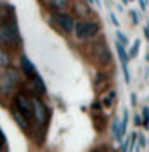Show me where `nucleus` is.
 <instances>
[{"mask_svg":"<svg viewBox=\"0 0 149 152\" xmlns=\"http://www.w3.org/2000/svg\"><path fill=\"white\" fill-rule=\"evenodd\" d=\"M75 12H77L79 16H83V18H86L88 12H89V9H88V5H86V4L77 2V4H75Z\"/></svg>","mask_w":149,"mask_h":152,"instance_id":"nucleus-15","label":"nucleus"},{"mask_svg":"<svg viewBox=\"0 0 149 152\" xmlns=\"http://www.w3.org/2000/svg\"><path fill=\"white\" fill-rule=\"evenodd\" d=\"M111 21H112V23H114L116 26H119V21L116 19V16H114V14H111Z\"/></svg>","mask_w":149,"mask_h":152,"instance_id":"nucleus-24","label":"nucleus"},{"mask_svg":"<svg viewBox=\"0 0 149 152\" xmlns=\"http://www.w3.org/2000/svg\"><path fill=\"white\" fill-rule=\"evenodd\" d=\"M53 19H55V23H56L63 31H74L75 21L70 14H67V12H63V11H56V12L53 14Z\"/></svg>","mask_w":149,"mask_h":152,"instance_id":"nucleus-5","label":"nucleus"},{"mask_svg":"<svg viewBox=\"0 0 149 152\" xmlns=\"http://www.w3.org/2000/svg\"><path fill=\"white\" fill-rule=\"evenodd\" d=\"M5 145H7V138H5V135H4V131L0 129V151H2Z\"/></svg>","mask_w":149,"mask_h":152,"instance_id":"nucleus-19","label":"nucleus"},{"mask_svg":"<svg viewBox=\"0 0 149 152\" xmlns=\"http://www.w3.org/2000/svg\"><path fill=\"white\" fill-rule=\"evenodd\" d=\"M116 37H118L119 42H123V44H128V39H126V37H125V35H123L121 31H118V33H116Z\"/></svg>","mask_w":149,"mask_h":152,"instance_id":"nucleus-21","label":"nucleus"},{"mask_svg":"<svg viewBox=\"0 0 149 152\" xmlns=\"http://www.w3.org/2000/svg\"><path fill=\"white\" fill-rule=\"evenodd\" d=\"M93 2H95V4H100V0H93Z\"/></svg>","mask_w":149,"mask_h":152,"instance_id":"nucleus-28","label":"nucleus"},{"mask_svg":"<svg viewBox=\"0 0 149 152\" xmlns=\"http://www.w3.org/2000/svg\"><path fill=\"white\" fill-rule=\"evenodd\" d=\"M93 56H95V60L98 65H109L111 63V53H109V49L105 46L104 42H97L95 46H93Z\"/></svg>","mask_w":149,"mask_h":152,"instance_id":"nucleus-6","label":"nucleus"},{"mask_svg":"<svg viewBox=\"0 0 149 152\" xmlns=\"http://www.w3.org/2000/svg\"><path fill=\"white\" fill-rule=\"evenodd\" d=\"M140 7H142V9H146V0H140Z\"/></svg>","mask_w":149,"mask_h":152,"instance_id":"nucleus-26","label":"nucleus"},{"mask_svg":"<svg viewBox=\"0 0 149 152\" xmlns=\"http://www.w3.org/2000/svg\"><path fill=\"white\" fill-rule=\"evenodd\" d=\"M2 19H4V16H2V12H0V25H2Z\"/></svg>","mask_w":149,"mask_h":152,"instance_id":"nucleus-27","label":"nucleus"},{"mask_svg":"<svg viewBox=\"0 0 149 152\" xmlns=\"http://www.w3.org/2000/svg\"><path fill=\"white\" fill-rule=\"evenodd\" d=\"M21 70H23V74L28 77H33V75H37V70H35V66L32 65V61L27 58V56H21Z\"/></svg>","mask_w":149,"mask_h":152,"instance_id":"nucleus-11","label":"nucleus"},{"mask_svg":"<svg viewBox=\"0 0 149 152\" xmlns=\"http://www.w3.org/2000/svg\"><path fill=\"white\" fill-rule=\"evenodd\" d=\"M0 93H2V86H0Z\"/></svg>","mask_w":149,"mask_h":152,"instance_id":"nucleus-29","label":"nucleus"},{"mask_svg":"<svg viewBox=\"0 0 149 152\" xmlns=\"http://www.w3.org/2000/svg\"><path fill=\"white\" fill-rule=\"evenodd\" d=\"M100 31V25L97 21H88V19H79L74 23V35L81 40H91L97 37Z\"/></svg>","mask_w":149,"mask_h":152,"instance_id":"nucleus-1","label":"nucleus"},{"mask_svg":"<svg viewBox=\"0 0 149 152\" xmlns=\"http://www.w3.org/2000/svg\"><path fill=\"white\" fill-rule=\"evenodd\" d=\"M32 103H33V119L39 122L41 128H46L47 122H49V110H47V107L42 103V100L39 96H33Z\"/></svg>","mask_w":149,"mask_h":152,"instance_id":"nucleus-3","label":"nucleus"},{"mask_svg":"<svg viewBox=\"0 0 149 152\" xmlns=\"http://www.w3.org/2000/svg\"><path fill=\"white\" fill-rule=\"evenodd\" d=\"M11 65V58H9V54L4 51V49H0V66H9Z\"/></svg>","mask_w":149,"mask_h":152,"instance_id":"nucleus-16","label":"nucleus"},{"mask_svg":"<svg viewBox=\"0 0 149 152\" xmlns=\"http://www.w3.org/2000/svg\"><path fill=\"white\" fill-rule=\"evenodd\" d=\"M139 46H140V40H135V44L134 47H132V53H130V56H137V53H139Z\"/></svg>","mask_w":149,"mask_h":152,"instance_id":"nucleus-20","label":"nucleus"},{"mask_svg":"<svg viewBox=\"0 0 149 152\" xmlns=\"http://www.w3.org/2000/svg\"><path fill=\"white\" fill-rule=\"evenodd\" d=\"M18 82H19V74H18L16 70H13V68H7V70L4 72L2 79H0V86H2L4 89L14 88Z\"/></svg>","mask_w":149,"mask_h":152,"instance_id":"nucleus-7","label":"nucleus"},{"mask_svg":"<svg viewBox=\"0 0 149 152\" xmlns=\"http://www.w3.org/2000/svg\"><path fill=\"white\" fill-rule=\"evenodd\" d=\"M114 100H116V93H114V91H109L104 98H102V107H105V108H111V107L114 105Z\"/></svg>","mask_w":149,"mask_h":152,"instance_id":"nucleus-13","label":"nucleus"},{"mask_svg":"<svg viewBox=\"0 0 149 152\" xmlns=\"http://www.w3.org/2000/svg\"><path fill=\"white\" fill-rule=\"evenodd\" d=\"M142 115H144V121H142V124H144V126L149 129V107H144V110H142Z\"/></svg>","mask_w":149,"mask_h":152,"instance_id":"nucleus-18","label":"nucleus"},{"mask_svg":"<svg viewBox=\"0 0 149 152\" xmlns=\"http://www.w3.org/2000/svg\"><path fill=\"white\" fill-rule=\"evenodd\" d=\"M116 49H118L119 61H121V66H123V74H125V82H130V72H128V54H126V51H125V44L118 40V44H116Z\"/></svg>","mask_w":149,"mask_h":152,"instance_id":"nucleus-8","label":"nucleus"},{"mask_svg":"<svg viewBox=\"0 0 149 152\" xmlns=\"http://www.w3.org/2000/svg\"><path fill=\"white\" fill-rule=\"evenodd\" d=\"M146 147V140H144V137H139V149H144Z\"/></svg>","mask_w":149,"mask_h":152,"instance_id":"nucleus-22","label":"nucleus"},{"mask_svg":"<svg viewBox=\"0 0 149 152\" xmlns=\"http://www.w3.org/2000/svg\"><path fill=\"white\" fill-rule=\"evenodd\" d=\"M30 91L33 93L35 96H42L46 94V84L42 82V79L39 75L30 77Z\"/></svg>","mask_w":149,"mask_h":152,"instance_id":"nucleus-9","label":"nucleus"},{"mask_svg":"<svg viewBox=\"0 0 149 152\" xmlns=\"http://www.w3.org/2000/svg\"><path fill=\"white\" fill-rule=\"evenodd\" d=\"M112 135H114L116 140H121V138H123V131H121V122H119V117H116L114 122H112Z\"/></svg>","mask_w":149,"mask_h":152,"instance_id":"nucleus-14","label":"nucleus"},{"mask_svg":"<svg viewBox=\"0 0 149 152\" xmlns=\"http://www.w3.org/2000/svg\"><path fill=\"white\" fill-rule=\"evenodd\" d=\"M19 42V31L16 23H2L0 25V44L14 46Z\"/></svg>","mask_w":149,"mask_h":152,"instance_id":"nucleus-2","label":"nucleus"},{"mask_svg":"<svg viewBox=\"0 0 149 152\" xmlns=\"http://www.w3.org/2000/svg\"><path fill=\"white\" fill-rule=\"evenodd\" d=\"M130 16H132V21H134V23H139V18H137V12H135V11H132Z\"/></svg>","mask_w":149,"mask_h":152,"instance_id":"nucleus-23","label":"nucleus"},{"mask_svg":"<svg viewBox=\"0 0 149 152\" xmlns=\"http://www.w3.org/2000/svg\"><path fill=\"white\" fill-rule=\"evenodd\" d=\"M51 7L56 9V11H65L69 5H70V0H49Z\"/></svg>","mask_w":149,"mask_h":152,"instance_id":"nucleus-12","label":"nucleus"},{"mask_svg":"<svg viewBox=\"0 0 149 152\" xmlns=\"http://www.w3.org/2000/svg\"><path fill=\"white\" fill-rule=\"evenodd\" d=\"M14 107L16 108H19L28 119H33V103H32V98H28V94H25V93L16 94Z\"/></svg>","mask_w":149,"mask_h":152,"instance_id":"nucleus-4","label":"nucleus"},{"mask_svg":"<svg viewBox=\"0 0 149 152\" xmlns=\"http://www.w3.org/2000/svg\"><path fill=\"white\" fill-rule=\"evenodd\" d=\"M13 119L16 121V124L21 128V129H25V131H28L30 129V119L19 110V108H13Z\"/></svg>","mask_w":149,"mask_h":152,"instance_id":"nucleus-10","label":"nucleus"},{"mask_svg":"<svg viewBox=\"0 0 149 152\" xmlns=\"http://www.w3.org/2000/svg\"><path fill=\"white\" fill-rule=\"evenodd\" d=\"M126 124H128V110L125 108L123 110V117H121V131H123V135L126 131Z\"/></svg>","mask_w":149,"mask_h":152,"instance_id":"nucleus-17","label":"nucleus"},{"mask_svg":"<svg viewBox=\"0 0 149 152\" xmlns=\"http://www.w3.org/2000/svg\"><path fill=\"white\" fill-rule=\"evenodd\" d=\"M144 35H146V39L149 40V25H146V28H144Z\"/></svg>","mask_w":149,"mask_h":152,"instance_id":"nucleus-25","label":"nucleus"}]
</instances>
